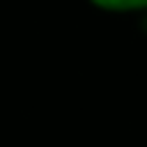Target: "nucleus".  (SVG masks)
Instances as JSON below:
<instances>
[{
  "label": "nucleus",
  "instance_id": "obj_1",
  "mask_svg": "<svg viewBox=\"0 0 147 147\" xmlns=\"http://www.w3.org/2000/svg\"><path fill=\"white\" fill-rule=\"evenodd\" d=\"M87 5H92L103 14H117V16L147 14V0H87Z\"/></svg>",
  "mask_w": 147,
  "mask_h": 147
}]
</instances>
